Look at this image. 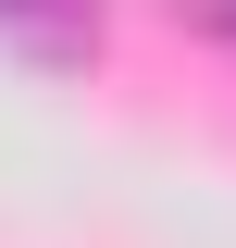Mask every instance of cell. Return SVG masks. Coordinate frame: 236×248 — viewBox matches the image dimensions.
Returning <instances> with one entry per match:
<instances>
[{
  "mask_svg": "<svg viewBox=\"0 0 236 248\" xmlns=\"http://www.w3.org/2000/svg\"><path fill=\"white\" fill-rule=\"evenodd\" d=\"M0 50L37 75H87L100 62V0H0Z\"/></svg>",
  "mask_w": 236,
  "mask_h": 248,
  "instance_id": "cell-1",
  "label": "cell"
},
{
  "mask_svg": "<svg viewBox=\"0 0 236 248\" xmlns=\"http://www.w3.org/2000/svg\"><path fill=\"white\" fill-rule=\"evenodd\" d=\"M174 13H186L199 37H224V50H236V0H174Z\"/></svg>",
  "mask_w": 236,
  "mask_h": 248,
  "instance_id": "cell-2",
  "label": "cell"
}]
</instances>
